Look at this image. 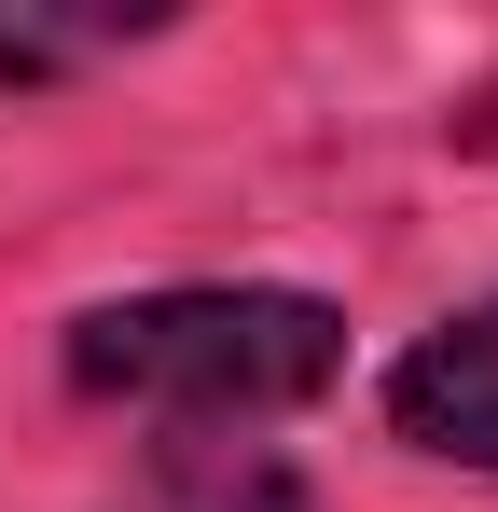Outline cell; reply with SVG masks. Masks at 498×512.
Listing matches in <instances>:
<instances>
[{
  "label": "cell",
  "mask_w": 498,
  "mask_h": 512,
  "mask_svg": "<svg viewBox=\"0 0 498 512\" xmlns=\"http://www.w3.org/2000/svg\"><path fill=\"white\" fill-rule=\"evenodd\" d=\"M111 512H319V499H305V485H291L263 443L180 429V443H166V457H153V471H139V485H125Z\"/></svg>",
  "instance_id": "3"
},
{
  "label": "cell",
  "mask_w": 498,
  "mask_h": 512,
  "mask_svg": "<svg viewBox=\"0 0 498 512\" xmlns=\"http://www.w3.org/2000/svg\"><path fill=\"white\" fill-rule=\"evenodd\" d=\"M346 374V319L319 291H139V305H83L70 319V388L83 402H139L166 429H236L291 416Z\"/></svg>",
  "instance_id": "1"
},
{
  "label": "cell",
  "mask_w": 498,
  "mask_h": 512,
  "mask_svg": "<svg viewBox=\"0 0 498 512\" xmlns=\"http://www.w3.org/2000/svg\"><path fill=\"white\" fill-rule=\"evenodd\" d=\"M125 28H153V14H42V0H14V14H0V70H14V84H28V70H70L97 42H125Z\"/></svg>",
  "instance_id": "4"
},
{
  "label": "cell",
  "mask_w": 498,
  "mask_h": 512,
  "mask_svg": "<svg viewBox=\"0 0 498 512\" xmlns=\"http://www.w3.org/2000/svg\"><path fill=\"white\" fill-rule=\"evenodd\" d=\"M388 429L443 471H498V305H457L443 333L402 346L388 374Z\"/></svg>",
  "instance_id": "2"
}]
</instances>
